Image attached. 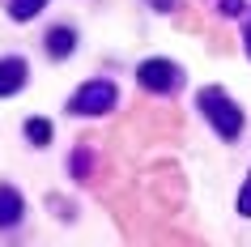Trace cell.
I'll use <instances>...</instances> for the list:
<instances>
[{
	"label": "cell",
	"instance_id": "cell-8",
	"mask_svg": "<svg viewBox=\"0 0 251 247\" xmlns=\"http://www.w3.org/2000/svg\"><path fill=\"white\" fill-rule=\"evenodd\" d=\"M26 132H30V141H34V145H47V141H51V124H47V119H30Z\"/></svg>",
	"mask_w": 251,
	"mask_h": 247
},
{
	"label": "cell",
	"instance_id": "cell-5",
	"mask_svg": "<svg viewBox=\"0 0 251 247\" xmlns=\"http://www.w3.org/2000/svg\"><path fill=\"white\" fill-rule=\"evenodd\" d=\"M22 218V196L13 188H0V226H13Z\"/></svg>",
	"mask_w": 251,
	"mask_h": 247
},
{
	"label": "cell",
	"instance_id": "cell-2",
	"mask_svg": "<svg viewBox=\"0 0 251 247\" xmlns=\"http://www.w3.org/2000/svg\"><path fill=\"white\" fill-rule=\"evenodd\" d=\"M111 103H115V85L94 81V85H85V90L73 98V111H81V115H98V111H111Z\"/></svg>",
	"mask_w": 251,
	"mask_h": 247
},
{
	"label": "cell",
	"instance_id": "cell-10",
	"mask_svg": "<svg viewBox=\"0 0 251 247\" xmlns=\"http://www.w3.org/2000/svg\"><path fill=\"white\" fill-rule=\"evenodd\" d=\"M243 9V0H222V13H238Z\"/></svg>",
	"mask_w": 251,
	"mask_h": 247
},
{
	"label": "cell",
	"instance_id": "cell-7",
	"mask_svg": "<svg viewBox=\"0 0 251 247\" xmlns=\"http://www.w3.org/2000/svg\"><path fill=\"white\" fill-rule=\"evenodd\" d=\"M43 4H47V0H9V13H13L17 22H26V17H34V13H39Z\"/></svg>",
	"mask_w": 251,
	"mask_h": 247
},
{
	"label": "cell",
	"instance_id": "cell-1",
	"mask_svg": "<svg viewBox=\"0 0 251 247\" xmlns=\"http://www.w3.org/2000/svg\"><path fill=\"white\" fill-rule=\"evenodd\" d=\"M200 111L213 119V128L222 132L226 141H234L238 132H243V111H238L230 98H222L217 90H204V94H200Z\"/></svg>",
	"mask_w": 251,
	"mask_h": 247
},
{
	"label": "cell",
	"instance_id": "cell-6",
	"mask_svg": "<svg viewBox=\"0 0 251 247\" xmlns=\"http://www.w3.org/2000/svg\"><path fill=\"white\" fill-rule=\"evenodd\" d=\"M73 43H77V39H73V30H51V34H47V52H51V55H68V52H73Z\"/></svg>",
	"mask_w": 251,
	"mask_h": 247
},
{
	"label": "cell",
	"instance_id": "cell-9",
	"mask_svg": "<svg viewBox=\"0 0 251 247\" xmlns=\"http://www.w3.org/2000/svg\"><path fill=\"white\" fill-rule=\"evenodd\" d=\"M238 213L251 218V175H247V183H243V196H238Z\"/></svg>",
	"mask_w": 251,
	"mask_h": 247
},
{
	"label": "cell",
	"instance_id": "cell-3",
	"mask_svg": "<svg viewBox=\"0 0 251 247\" xmlns=\"http://www.w3.org/2000/svg\"><path fill=\"white\" fill-rule=\"evenodd\" d=\"M141 85L145 90H171L175 85V68L166 60H145L141 64Z\"/></svg>",
	"mask_w": 251,
	"mask_h": 247
},
{
	"label": "cell",
	"instance_id": "cell-4",
	"mask_svg": "<svg viewBox=\"0 0 251 247\" xmlns=\"http://www.w3.org/2000/svg\"><path fill=\"white\" fill-rule=\"evenodd\" d=\"M26 81V64L22 60H0V98H9Z\"/></svg>",
	"mask_w": 251,
	"mask_h": 247
},
{
	"label": "cell",
	"instance_id": "cell-11",
	"mask_svg": "<svg viewBox=\"0 0 251 247\" xmlns=\"http://www.w3.org/2000/svg\"><path fill=\"white\" fill-rule=\"evenodd\" d=\"M247 47H251V26H247Z\"/></svg>",
	"mask_w": 251,
	"mask_h": 247
}]
</instances>
